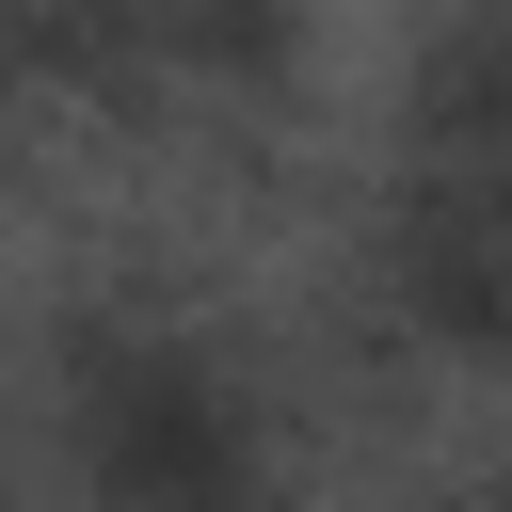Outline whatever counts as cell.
<instances>
[{
  "label": "cell",
  "mask_w": 512,
  "mask_h": 512,
  "mask_svg": "<svg viewBox=\"0 0 512 512\" xmlns=\"http://www.w3.org/2000/svg\"><path fill=\"white\" fill-rule=\"evenodd\" d=\"M64 464L96 512H288L256 448V384L160 320H96L64 352Z\"/></svg>",
  "instance_id": "obj_1"
}]
</instances>
